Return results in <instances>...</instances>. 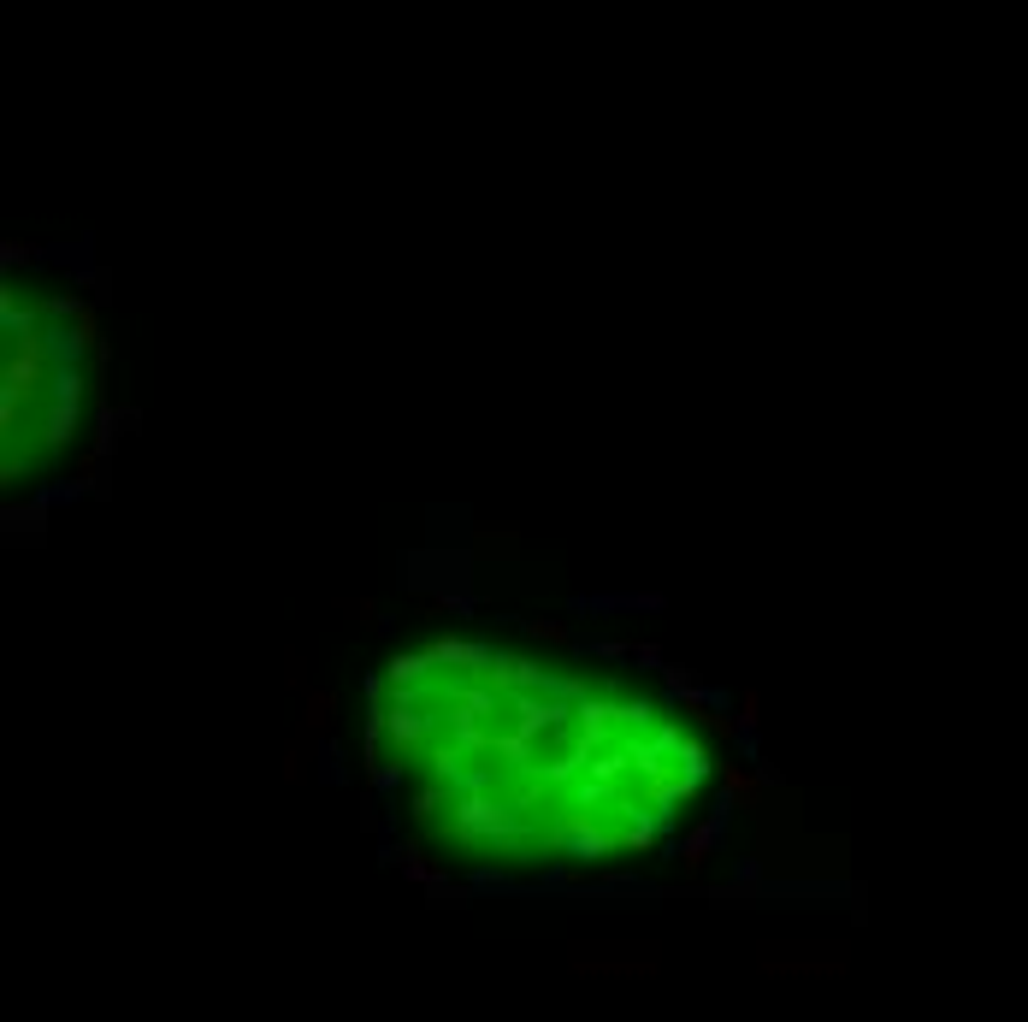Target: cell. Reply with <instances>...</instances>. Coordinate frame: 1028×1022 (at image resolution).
<instances>
[{
  "mask_svg": "<svg viewBox=\"0 0 1028 1022\" xmlns=\"http://www.w3.org/2000/svg\"><path fill=\"white\" fill-rule=\"evenodd\" d=\"M337 609H343L349 621H361V627H385V621H379V603H373V597H343Z\"/></svg>",
  "mask_w": 1028,
  "mask_h": 1022,
  "instance_id": "obj_11",
  "label": "cell"
},
{
  "mask_svg": "<svg viewBox=\"0 0 1028 1022\" xmlns=\"http://www.w3.org/2000/svg\"><path fill=\"white\" fill-rule=\"evenodd\" d=\"M568 969L579 981H650L662 975V946L656 940H574Z\"/></svg>",
  "mask_w": 1028,
  "mask_h": 1022,
  "instance_id": "obj_1",
  "label": "cell"
},
{
  "mask_svg": "<svg viewBox=\"0 0 1028 1022\" xmlns=\"http://www.w3.org/2000/svg\"><path fill=\"white\" fill-rule=\"evenodd\" d=\"M426 674H432L426 650H396V656L385 662V680H390V686H420Z\"/></svg>",
  "mask_w": 1028,
  "mask_h": 1022,
  "instance_id": "obj_8",
  "label": "cell"
},
{
  "mask_svg": "<svg viewBox=\"0 0 1028 1022\" xmlns=\"http://www.w3.org/2000/svg\"><path fill=\"white\" fill-rule=\"evenodd\" d=\"M739 727H745V733H757V727H763V698H757V692H745V698H739Z\"/></svg>",
  "mask_w": 1028,
  "mask_h": 1022,
  "instance_id": "obj_13",
  "label": "cell"
},
{
  "mask_svg": "<svg viewBox=\"0 0 1028 1022\" xmlns=\"http://www.w3.org/2000/svg\"><path fill=\"white\" fill-rule=\"evenodd\" d=\"M420 650H426L432 668H479V662H491V644L455 639V633H438V639H426Z\"/></svg>",
  "mask_w": 1028,
  "mask_h": 1022,
  "instance_id": "obj_4",
  "label": "cell"
},
{
  "mask_svg": "<svg viewBox=\"0 0 1028 1022\" xmlns=\"http://www.w3.org/2000/svg\"><path fill=\"white\" fill-rule=\"evenodd\" d=\"M526 639H538V644H574V627H568V621H526Z\"/></svg>",
  "mask_w": 1028,
  "mask_h": 1022,
  "instance_id": "obj_9",
  "label": "cell"
},
{
  "mask_svg": "<svg viewBox=\"0 0 1028 1022\" xmlns=\"http://www.w3.org/2000/svg\"><path fill=\"white\" fill-rule=\"evenodd\" d=\"M774 780V768H763V774H751V768H739V763H721V792H727V804H739V810H757L763 804V792H769Z\"/></svg>",
  "mask_w": 1028,
  "mask_h": 1022,
  "instance_id": "obj_5",
  "label": "cell"
},
{
  "mask_svg": "<svg viewBox=\"0 0 1028 1022\" xmlns=\"http://www.w3.org/2000/svg\"><path fill=\"white\" fill-rule=\"evenodd\" d=\"M721 822H727V810H709L704 822H692V828H686V839H680V869H686V887H698V881H704V863H709V851H715V839H721Z\"/></svg>",
  "mask_w": 1028,
  "mask_h": 1022,
  "instance_id": "obj_3",
  "label": "cell"
},
{
  "mask_svg": "<svg viewBox=\"0 0 1028 1022\" xmlns=\"http://www.w3.org/2000/svg\"><path fill=\"white\" fill-rule=\"evenodd\" d=\"M514 550H520V532H514V526H491V520L473 526V556H485V562L503 556V562H509Z\"/></svg>",
  "mask_w": 1028,
  "mask_h": 1022,
  "instance_id": "obj_6",
  "label": "cell"
},
{
  "mask_svg": "<svg viewBox=\"0 0 1028 1022\" xmlns=\"http://www.w3.org/2000/svg\"><path fill=\"white\" fill-rule=\"evenodd\" d=\"M308 751H314V739H308V733H296V739H290V751H284V780H290V786L302 780V763H308Z\"/></svg>",
  "mask_w": 1028,
  "mask_h": 1022,
  "instance_id": "obj_10",
  "label": "cell"
},
{
  "mask_svg": "<svg viewBox=\"0 0 1028 1022\" xmlns=\"http://www.w3.org/2000/svg\"><path fill=\"white\" fill-rule=\"evenodd\" d=\"M284 680H290L296 692H314V686H308V674H302V656H296V650H284Z\"/></svg>",
  "mask_w": 1028,
  "mask_h": 1022,
  "instance_id": "obj_15",
  "label": "cell"
},
{
  "mask_svg": "<svg viewBox=\"0 0 1028 1022\" xmlns=\"http://www.w3.org/2000/svg\"><path fill=\"white\" fill-rule=\"evenodd\" d=\"M757 969L769 981H839L851 969L845 940H769L757 946Z\"/></svg>",
  "mask_w": 1028,
  "mask_h": 1022,
  "instance_id": "obj_2",
  "label": "cell"
},
{
  "mask_svg": "<svg viewBox=\"0 0 1028 1022\" xmlns=\"http://www.w3.org/2000/svg\"><path fill=\"white\" fill-rule=\"evenodd\" d=\"M633 668H639V674H662V668H668V656H662V644L639 639V644H633Z\"/></svg>",
  "mask_w": 1028,
  "mask_h": 1022,
  "instance_id": "obj_12",
  "label": "cell"
},
{
  "mask_svg": "<svg viewBox=\"0 0 1028 1022\" xmlns=\"http://www.w3.org/2000/svg\"><path fill=\"white\" fill-rule=\"evenodd\" d=\"M0 260H6V272H12V266H30V260H42V249H36V243H6V249H0Z\"/></svg>",
  "mask_w": 1028,
  "mask_h": 1022,
  "instance_id": "obj_14",
  "label": "cell"
},
{
  "mask_svg": "<svg viewBox=\"0 0 1028 1022\" xmlns=\"http://www.w3.org/2000/svg\"><path fill=\"white\" fill-rule=\"evenodd\" d=\"M331 721H337V692H320V686H314V692H308V703H302V727H296V733L320 739Z\"/></svg>",
  "mask_w": 1028,
  "mask_h": 1022,
  "instance_id": "obj_7",
  "label": "cell"
}]
</instances>
